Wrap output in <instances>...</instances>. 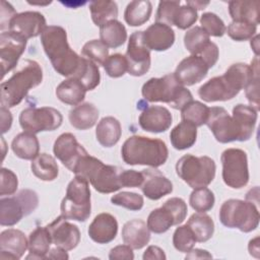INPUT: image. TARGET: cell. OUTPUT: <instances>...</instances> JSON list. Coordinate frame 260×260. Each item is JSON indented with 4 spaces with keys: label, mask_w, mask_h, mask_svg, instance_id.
Returning a JSON list of instances; mask_svg holds the SVG:
<instances>
[{
    "label": "cell",
    "mask_w": 260,
    "mask_h": 260,
    "mask_svg": "<svg viewBox=\"0 0 260 260\" xmlns=\"http://www.w3.org/2000/svg\"><path fill=\"white\" fill-rule=\"evenodd\" d=\"M257 113L253 107L244 104L236 105L232 116L221 107H212L209 108L205 125L220 143L247 141L254 133Z\"/></svg>",
    "instance_id": "cell-1"
},
{
    "label": "cell",
    "mask_w": 260,
    "mask_h": 260,
    "mask_svg": "<svg viewBox=\"0 0 260 260\" xmlns=\"http://www.w3.org/2000/svg\"><path fill=\"white\" fill-rule=\"evenodd\" d=\"M253 74V67L246 63H235L226 71L215 76L198 89V95L206 103L225 102L234 99L246 87Z\"/></svg>",
    "instance_id": "cell-2"
},
{
    "label": "cell",
    "mask_w": 260,
    "mask_h": 260,
    "mask_svg": "<svg viewBox=\"0 0 260 260\" xmlns=\"http://www.w3.org/2000/svg\"><path fill=\"white\" fill-rule=\"evenodd\" d=\"M41 43L55 71L67 78L73 77L82 57L70 48L65 28L60 25L47 26L41 35Z\"/></svg>",
    "instance_id": "cell-3"
},
{
    "label": "cell",
    "mask_w": 260,
    "mask_h": 260,
    "mask_svg": "<svg viewBox=\"0 0 260 260\" xmlns=\"http://www.w3.org/2000/svg\"><path fill=\"white\" fill-rule=\"evenodd\" d=\"M43 81V70L40 64L30 59L20 62L10 78L1 83V107L7 109L19 105L28 91Z\"/></svg>",
    "instance_id": "cell-4"
},
{
    "label": "cell",
    "mask_w": 260,
    "mask_h": 260,
    "mask_svg": "<svg viewBox=\"0 0 260 260\" xmlns=\"http://www.w3.org/2000/svg\"><path fill=\"white\" fill-rule=\"evenodd\" d=\"M121 155L123 160L130 166L158 168L167 161L169 149L161 139L132 135L123 143Z\"/></svg>",
    "instance_id": "cell-5"
},
{
    "label": "cell",
    "mask_w": 260,
    "mask_h": 260,
    "mask_svg": "<svg viewBox=\"0 0 260 260\" xmlns=\"http://www.w3.org/2000/svg\"><path fill=\"white\" fill-rule=\"evenodd\" d=\"M142 96L150 103H166L175 110H182L193 101L189 89L181 84L174 73L148 79L141 88Z\"/></svg>",
    "instance_id": "cell-6"
},
{
    "label": "cell",
    "mask_w": 260,
    "mask_h": 260,
    "mask_svg": "<svg viewBox=\"0 0 260 260\" xmlns=\"http://www.w3.org/2000/svg\"><path fill=\"white\" fill-rule=\"evenodd\" d=\"M122 170L116 166L105 165L87 153L79 159L72 173L84 177L98 192L109 194L122 188L120 180Z\"/></svg>",
    "instance_id": "cell-7"
},
{
    "label": "cell",
    "mask_w": 260,
    "mask_h": 260,
    "mask_svg": "<svg viewBox=\"0 0 260 260\" xmlns=\"http://www.w3.org/2000/svg\"><path fill=\"white\" fill-rule=\"evenodd\" d=\"M89 182L82 176L75 175L69 182L66 195L63 198L60 209L61 214L67 219L85 221L91 212Z\"/></svg>",
    "instance_id": "cell-8"
},
{
    "label": "cell",
    "mask_w": 260,
    "mask_h": 260,
    "mask_svg": "<svg viewBox=\"0 0 260 260\" xmlns=\"http://www.w3.org/2000/svg\"><path fill=\"white\" fill-rule=\"evenodd\" d=\"M220 222L230 229H238L243 233H250L258 228L259 210L255 203L248 200L229 199L219 209Z\"/></svg>",
    "instance_id": "cell-9"
},
{
    "label": "cell",
    "mask_w": 260,
    "mask_h": 260,
    "mask_svg": "<svg viewBox=\"0 0 260 260\" xmlns=\"http://www.w3.org/2000/svg\"><path fill=\"white\" fill-rule=\"evenodd\" d=\"M214 160L206 155L185 154L176 164L177 175L193 189L207 187L215 177Z\"/></svg>",
    "instance_id": "cell-10"
},
{
    "label": "cell",
    "mask_w": 260,
    "mask_h": 260,
    "mask_svg": "<svg viewBox=\"0 0 260 260\" xmlns=\"http://www.w3.org/2000/svg\"><path fill=\"white\" fill-rule=\"evenodd\" d=\"M38 205V194L30 189H22L14 195L1 197L0 224L11 226L18 223L22 217L30 214Z\"/></svg>",
    "instance_id": "cell-11"
},
{
    "label": "cell",
    "mask_w": 260,
    "mask_h": 260,
    "mask_svg": "<svg viewBox=\"0 0 260 260\" xmlns=\"http://www.w3.org/2000/svg\"><path fill=\"white\" fill-rule=\"evenodd\" d=\"M222 165V180L233 189H241L249 182L247 153L240 148H228L220 156Z\"/></svg>",
    "instance_id": "cell-12"
},
{
    "label": "cell",
    "mask_w": 260,
    "mask_h": 260,
    "mask_svg": "<svg viewBox=\"0 0 260 260\" xmlns=\"http://www.w3.org/2000/svg\"><path fill=\"white\" fill-rule=\"evenodd\" d=\"M19 125L23 131L34 134L43 131H54L58 129L63 122V116L55 108H26L19 115Z\"/></svg>",
    "instance_id": "cell-13"
},
{
    "label": "cell",
    "mask_w": 260,
    "mask_h": 260,
    "mask_svg": "<svg viewBox=\"0 0 260 260\" xmlns=\"http://www.w3.org/2000/svg\"><path fill=\"white\" fill-rule=\"evenodd\" d=\"M126 60L127 72L132 76H142L150 68V51L143 40V31H134L128 41Z\"/></svg>",
    "instance_id": "cell-14"
},
{
    "label": "cell",
    "mask_w": 260,
    "mask_h": 260,
    "mask_svg": "<svg viewBox=\"0 0 260 260\" xmlns=\"http://www.w3.org/2000/svg\"><path fill=\"white\" fill-rule=\"evenodd\" d=\"M27 40L22 36L12 32L3 31L0 35V63L2 78L6 73L17 66L18 60L25 51Z\"/></svg>",
    "instance_id": "cell-15"
},
{
    "label": "cell",
    "mask_w": 260,
    "mask_h": 260,
    "mask_svg": "<svg viewBox=\"0 0 260 260\" xmlns=\"http://www.w3.org/2000/svg\"><path fill=\"white\" fill-rule=\"evenodd\" d=\"M53 151L55 156L69 171H73L79 159L87 154L86 149L77 141L72 133L61 134L54 142Z\"/></svg>",
    "instance_id": "cell-16"
},
{
    "label": "cell",
    "mask_w": 260,
    "mask_h": 260,
    "mask_svg": "<svg viewBox=\"0 0 260 260\" xmlns=\"http://www.w3.org/2000/svg\"><path fill=\"white\" fill-rule=\"evenodd\" d=\"M52 244L66 251L73 250L80 242V232L77 225L69 222L62 214L47 225Z\"/></svg>",
    "instance_id": "cell-17"
},
{
    "label": "cell",
    "mask_w": 260,
    "mask_h": 260,
    "mask_svg": "<svg viewBox=\"0 0 260 260\" xmlns=\"http://www.w3.org/2000/svg\"><path fill=\"white\" fill-rule=\"evenodd\" d=\"M46 24V18L41 12L24 11L17 13L11 19L8 30L28 40L42 35L47 27Z\"/></svg>",
    "instance_id": "cell-18"
},
{
    "label": "cell",
    "mask_w": 260,
    "mask_h": 260,
    "mask_svg": "<svg viewBox=\"0 0 260 260\" xmlns=\"http://www.w3.org/2000/svg\"><path fill=\"white\" fill-rule=\"evenodd\" d=\"M208 70L209 67L202 58L196 55H190L178 64L174 74L181 84L191 86L203 80Z\"/></svg>",
    "instance_id": "cell-19"
},
{
    "label": "cell",
    "mask_w": 260,
    "mask_h": 260,
    "mask_svg": "<svg viewBox=\"0 0 260 260\" xmlns=\"http://www.w3.org/2000/svg\"><path fill=\"white\" fill-rule=\"evenodd\" d=\"M138 122L139 126L146 132L161 133L171 127L173 116L162 106H149L141 112Z\"/></svg>",
    "instance_id": "cell-20"
},
{
    "label": "cell",
    "mask_w": 260,
    "mask_h": 260,
    "mask_svg": "<svg viewBox=\"0 0 260 260\" xmlns=\"http://www.w3.org/2000/svg\"><path fill=\"white\" fill-rule=\"evenodd\" d=\"M143 182L140 186L144 196L150 200H158L164 196L172 193V182L155 168L142 171Z\"/></svg>",
    "instance_id": "cell-21"
},
{
    "label": "cell",
    "mask_w": 260,
    "mask_h": 260,
    "mask_svg": "<svg viewBox=\"0 0 260 260\" xmlns=\"http://www.w3.org/2000/svg\"><path fill=\"white\" fill-rule=\"evenodd\" d=\"M28 249L25 235L16 229H8L0 234V258L2 260L20 259Z\"/></svg>",
    "instance_id": "cell-22"
},
{
    "label": "cell",
    "mask_w": 260,
    "mask_h": 260,
    "mask_svg": "<svg viewBox=\"0 0 260 260\" xmlns=\"http://www.w3.org/2000/svg\"><path fill=\"white\" fill-rule=\"evenodd\" d=\"M143 40L149 51H167L175 43V31L165 23L154 22L143 31Z\"/></svg>",
    "instance_id": "cell-23"
},
{
    "label": "cell",
    "mask_w": 260,
    "mask_h": 260,
    "mask_svg": "<svg viewBox=\"0 0 260 260\" xmlns=\"http://www.w3.org/2000/svg\"><path fill=\"white\" fill-rule=\"evenodd\" d=\"M118 233V221L116 217L108 212L98 214L88 226L89 238L98 244L112 242Z\"/></svg>",
    "instance_id": "cell-24"
},
{
    "label": "cell",
    "mask_w": 260,
    "mask_h": 260,
    "mask_svg": "<svg viewBox=\"0 0 260 260\" xmlns=\"http://www.w3.org/2000/svg\"><path fill=\"white\" fill-rule=\"evenodd\" d=\"M121 235L124 244L135 250L145 247L150 240V231L146 222L138 218L127 221L123 225Z\"/></svg>",
    "instance_id": "cell-25"
},
{
    "label": "cell",
    "mask_w": 260,
    "mask_h": 260,
    "mask_svg": "<svg viewBox=\"0 0 260 260\" xmlns=\"http://www.w3.org/2000/svg\"><path fill=\"white\" fill-rule=\"evenodd\" d=\"M100 112L91 103H83L75 106L69 112V122L78 130H87L93 127L99 119Z\"/></svg>",
    "instance_id": "cell-26"
},
{
    "label": "cell",
    "mask_w": 260,
    "mask_h": 260,
    "mask_svg": "<svg viewBox=\"0 0 260 260\" xmlns=\"http://www.w3.org/2000/svg\"><path fill=\"white\" fill-rule=\"evenodd\" d=\"M121 135V123L112 116L104 117L96 125L95 137L98 142L104 147H112L117 144Z\"/></svg>",
    "instance_id": "cell-27"
},
{
    "label": "cell",
    "mask_w": 260,
    "mask_h": 260,
    "mask_svg": "<svg viewBox=\"0 0 260 260\" xmlns=\"http://www.w3.org/2000/svg\"><path fill=\"white\" fill-rule=\"evenodd\" d=\"M11 149L17 157L32 160L39 155L40 142L36 134L23 131L13 138L11 142Z\"/></svg>",
    "instance_id": "cell-28"
},
{
    "label": "cell",
    "mask_w": 260,
    "mask_h": 260,
    "mask_svg": "<svg viewBox=\"0 0 260 260\" xmlns=\"http://www.w3.org/2000/svg\"><path fill=\"white\" fill-rule=\"evenodd\" d=\"M52 240L47 226H37L28 236V251L26 259H46L51 249Z\"/></svg>",
    "instance_id": "cell-29"
},
{
    "label": "cell",
    "mask_w": 260,
    "mask_h": 260,
    "mask_svg": "<svg viewBox=\"0 0 260 260\" xmlns=\"http://www.w3.org/2000/svg\"><path fill=\"white\" fill-rule=\"evenodd\" d=\"M229 12L233 21L259 23V1H230Z\"/></svg>",
    "instance_id": "cell-30"
},
{
    "label": "cell",
    "mask_w": 260,
    "mask_h": 260,
    "mask_svg": "<svg viewBox=\"0 0 260 260\" xmlns=\"http://www.w3.org/2000/svg\"><path fill=\"white\" fill-rule=\"evenodd\" d=\"M86 88L75 78H67L56 87V96L64 104L77 106L85 98Z\"/></svg>",
    "instance_id": "cell-31"
},
{
    "label": "cell",
    "mask_w": 260,
    "mask_h": 260,
    "mask_svg": "<svg viewBox=\"0 0 260 260\" xmlns=\"http://www.w3.org/2000/svg\"><path fill=\"white\" fill-rule=\"evenodd\" d=\"M170 139L175 149L184 150L190 148L196 142L197 127L190 122L182 121L172 129Z\"/></svg>",
    "instance_id": "cell-32"
},
{
    "label": "cell",
    "mask_w": 260,
    "mask_h": 260,
    "mask_svg": "<svg viewBox=\"0 0 260 260\" xmlns=\"http://www.w3.org/2000/svg\"><path fill=\"white\" fill-rule=\"evenodd\" d=\"M101 41L108 48H118L127 40V30L122 22L111 19L100 26Z\"/></svg>",
    "instance_id": "cell-33"
},
{
    "label": "cell",
    "mask_w": 260,
    "mask_h": 260,
    "mask_svg": "<svg viewBox=\"0 0 260 260\" xmlns=\"http://www.w3.org/2000/svg\"><path fill=\"white\" fill-rule=\"evenodd\" d=\"M192 231L196 242L204 243L210 240L214 233V222L212 218L205 212L193 213L187 223Z\"/></svg>",
    "instance_id": "cell-34"
},
{
    "label": "cell",
    "mask_w": 260,
    "mask_h": 260,
    "mask_svg": "<svg viewBox=\"0 0 260 260\" xmlns=\"http://www.w3.org/2000/svg\"><path fill=\"white\" fill-rule=\"evenodd\" d=\"M30 169L37 178L46 182L54 181L59 174L56 159L46 152L39 153V155L31 160Z\"/></svg>",
    "instance_id": "cell-35"
},
{
    "label": "cell",
    "mask_w": 260,
    "mask_h": 260,
    "mask_svg": "<svg viewBox=\"0 0 260 260\" xmlns=\"http://www.w3.org/2000/svg\"><path fill=\"white\" fill-rule=\"evenodd\" d=\"M152 5L148 0H134L128 3L124 11V19L130 26L144 24L151 15Z\"/></svg>",
    "instance_id": "cell-36"
},
{
    "label": "cell",
    "mask_w": 260,
    "mask_h": 260,
    "mask_svg": "<svg viewBox=\"0 0 260 260\" xmlns=\"http://www.w3.org/2000/svg\"><path fill=\"white\" fill-rule=\"evenodd\" d=\"M91 19L95 25L101 26L105 22L116 19L118 16V5L115 1L98 0L89 3Z\"/></svg>",
    "instance_id": "cell-37"
},
{
    "label": "cell",
    "mask_w": 260,
    "mask_h": 260,
    "mask_svg": "<svg viewBox=\"0 0 260 260\" xmlns=\"http://www.w3.org/2000/svg\"><path fill=\"white\" fill-rule=\"evenodd\" d=\"M71 78H75L78 81H80L86 88V90H92L100 84L101 81V73L99 70V66L91 60L82 57L81 64L77 72Z\"/></svg>",
    "instance_id": "cell-38"
},
{
    "label": "cell",
    "mask_w": 260,
    "mask_h": 260,
    "mask_svg": "<svg viewBox=\"0 0 260 260\" xmlns=\"http://www.w3.org/2000/svg\"><path fill=\"white\" fill-rule=\"evenodd\" d=\"M208 112L209 108L205 104L192 101L181 110V118L182 121H187L196 127H200L206 123Z\"/></svg>",
    "instance_id": "cell-39"
},
{
    "label": "cell",
    "mask_w": 260,
    "mask_h": 260,
    "mask_svg": "<svg viewBox=\"0 0 260 260\" xmlns=\"http://www.w3.org/2000/svg\"><path fill=\"white\" fill-rule=\"evenodd\" d=\"M147 226L154 234H162L169 231L174 224V218L169 210L165 207L153 209L147 217Z\"/></svg>",
    "instance_id": "cell-40"
},
{
    "label": "cell",
    "mask_w": 260,
    "mask_h": 260,
    "mask_svg": "<svg viewBox=\"0 0 260 260\" xmlns=\"http://www.w3.org/2000/svg\"><path fill=\"white\" fill-rule=\"evenodd\" d=\"M210 42L209 36L201 26H194L184 36V45L191 55H197Z\"/></svg>",
    "instance_id": "cell-41"
},
{
    "label": "cell",
    "mask_w": 260,
    "mask_h": 260,
    "mask_svg": "<svg viewBox=\"0 0 260 260\" xmlns=\"http://www.w3.org/2000/svg\"><path fill=\"white\" fill-rule=\"evenodd\" d=\"M215 202L214 194L206 187L194 189L189 197L191 207L197 212H206L210 210Z\"/></svg>",
    "instance_id": "cell-42"
},
{
    "label": "cell",
    "mask_w": 260,
    "mask_h": 260,
    "mask_svg": "<svg viewBox=\"0 0 260 260\" xmlns=\"http://www.w3.org/2000/svg\"><path fill=\"white\" fill-rule=\"evenodd\" d=\"M81 54L95 64L103 65L109 57V48L101 40H91L83 45Z\"/></svg>",
    "instance_id": "cell-43"
},
{
    "label": "cell",
    "mask_w": 260,
    "mask_h": 260,
    "mask_svg": "<svg viewBox=\"0 0 260 260\" xmlns=\"http://www.w3.org/2000/svg\"><path fill=\"white\" fill-rule=\"evenodd\" d=\"M196 239L187 224L179 225L173 235V245L179 252L187 253L193 249Z\"/></svg>",
    "instance_id": "cell-44"
},
{
    "label": "cell",
    "mask_w": 260,
    "mask_h": 260,
    "mask_svg": "<svg viewBox=\"0 0 260 260\" xmlns=\"http://www.w3.org/2000/svg\"><path fill=\"white\" fill-rule=\"evenodd\" d=\"M251 65L253 66V74L244 89L250 106L256 111H259V62L257 56H255Z\"/></svg>",
    "instance_id": "cell-45"
},
{
    "label": "cell",
    "mask_w": 260,
    "mask_h": 260,
    "mask_svg": "<svg viewBox=\"0 0 260 260\" xmlns=\"http://www.w3.org/2000/svg\"><path fill=\"white\" fill-rule=\"evenodd\" d=\"M229 37L237 42L251 40L257 31V25L249 22L232 21L226 28Z\"/></svg>",
    "instance_id": "cell-46"
},
{
    "label": "cell",
    "mask_w": 260,
    "mask_h": 260,
    "mask_svg": "<svg viewBox=\"0 0 260 260\" xmlns=\"http://www.w3.org/2000/svg\"><path fill=\"white\" fill-rule=\"evenodd\" d=\"M200 24L209 37H222L226 31L222 19L212 12L203 13L200 17Z\"/></svg>",
    "instance_id": "cell-47"
},
{
    "label": "cell",
    "mask_w": 260,
    "mask_h": 260,
    "mask_svg": "<svg viewBox=\"0 0 260 260\" xmlns=\"http://www.w3.org/2000/svg\"><path fill=\"white\" fill-rule=\"evenodd\" d=\"M111 202L114 205L122 206L129 210H140L143 207V197L135 192L122 191L111 197Z\"/></svg>",
    "instance_id": "cell-48"
},
{
    "label": "cell",
    "mask_w": 260,
    "mask_h": 260,
    "mask_svg": "<svg viewBox=\"0 0 260 260\" xmlns=\"http://www.w3.org/2000/svg\"><path fill=\"white\" fill-rule=\"evenodd\" d=\"M103 67L110 77L118 78L125 74L128 69V64L124 55L116 53L107 58L103 64Z\"/></svg>",
    "instance_id": "cell-49"
},
{
    "label": "cell",
    "mask_w": 260,
    "mask_h": 260,
    "mask_svg": "<svg viewBox=\"0 0 260 260\" xmlns=\"http://www.w3.org/2000/svg\"><path fill=\"white\" fill-rule=\"evenodd\" d=\"M197 16V10L192 6L187 3L183 6L180 5L174 17L173 25H176L180 29H187L196 22Z\"/></svg>",
    "instance_id": "cell-50"
},
{
    "label": "cell",
    "mask_w": 260,
    "mask_h": 260,
    "mask_svg": "<svg viewBox=\"0 0 260 260\" xmlns=\"http://www.w3.org/2000/svg\"><path fill=\"white\" fill-rule=\"evenodd\" d=\"M179 7L180 1H160L155 14V22H161L169 26L173 25L174 17Z\"/></svg>",
    "instance_id": "cell-51"
},
{
    "label": "cell",
    "mask_w": 260,
    "mask_h": 260,
    "mask_svg": "<svg viewBox=\"0 0 260 260\" xmlns=\"http://www.w3.org/2000/svg\"><path fill=\"white\" fill-rule=\"evenodd\" d=\"M162 207H165L167 210L170 211L174 218V224L178 225L184 221V219L187 216L188 208L186 202L179 197H172L165 201L162 204Z\"/></svg>",
    "instance_id": "cell-52"
},
{
    "label": "cell",
    "mask_w": 260,
    "mask_h": 260,
    "mask_svg": "<svg viewBox=\"0 0 260 260\" xmlns=\"http://www.w3.org/2000/svg\"><path fill=\"white\" fill-rule=\"evenodd\" d=\"M18 186V180L16 175L9 169H1V185H0V195L1 197L13 195Z\"/></svg>",
    "instance_id": "cell-53"
},
{
    "label": "cell",
    "mask_w": 260,
    "mask_h": 260,
    "mask_svg": "<svg viewBox=\"0 0 260 260\" xmlns=\"http://www.w3.org/2000/svg\"><path fill=\"white\" fill-rule=\"evenodd\" d=\"M120 180L122 188L140 187L143 182V174L142 172H137L135 170H122Z\"/></svg>",
    "instance_id": "cell-54"
},
{
    "label": "cell",
    "mask_w": 260,
    "mask_h": 260,
    "mask_svg": "<svg viewBox=\"0 0 260 260\" xmlns=\"http://www.w3.org/2000/svg\"><path fill=\"white\" fill-rule=\"evenodd\" d=\"M16 11L13 6L4 0L1 1V9H0V28L1 32L4 31L5 28L8 29L9 23L11 19L16 15Z\"/></svg>",
    "instance_id": "cell-55"
},
{
    "label": "cell",
    "mask_w": 260,
    "mask_h": 260,
    "mask_svg": "<svg viewBox=\"0 0 260 260\" xmlns=\"http://www.w3.org/2000/svg\"><path fill=\"white\" fill-rule=\"evenodd\" d=\"M109 259L111 260H133V249L128 245H118L111 249L109 253Z\"/></svg>",
    "instance_id": "cell-56"
},
{
    "label": "cell",
    "mask_w": 260,
    "mask_h": 260,
    "mask_svg": "<svg viewBox=\"0 0 260 260\" xmlns=\"http://www.w3.org/2000/svg\"><path fill=\"white\" fill-rule=\"evenodd\" d=\"M142 258L143 260H153V259L165 260L167 259V256L161 248L157 246H149L144 251Z\"/></svg>",
    "instance_id": "cell-57"
},
{
    "label": "cell",
    "mask_w": 260,
    "mask_h": 260,
    "mask_svg": "<svg viewBox=\"0 0 260 260\" xmlns=\"http://www.w3.org/2000/svg\"><path fill=\"white\" fill-rule=\"evenodd\" d=\"M0 114H1V132L2 134L6 133L9 131L12 125V115L9 111V109L5 107H1L0 109Z\"/></svg>",
    "instance_id": "cell-58"
},
{
    "label": "cell",
    "mask_w": 260,
    "mask_h": 260,
    "mask_svg": "<svg viewBox=\"0 0 260 260\" xmlns=\"http://www.w3.org/2000/svg\"><path fill=\"white\" fill-rule=\"evenodd\" d=\"M69 256H68V253L66 250H64L63 248H60V247H57L55 246L54 248L50 249L48 254L46 255V259H62V260H65V259H68Z\"/></svg>",
    "instance_id": "cell-59"
},
{
    "label": "cell",
    "mask_w": 260,
    "mask_h": 260,
    "mask_svg": "<svg viewBox=\"0 0 260 260\" xmlns=\"http://www.w3.org/2000/svg\"><path fill=\"white\" fill-rule=\"evenodd\" d=\"M212 255L203 249H191L187 252L185 259H211Z\"/></svg>",
    "instance_id": "cell-60"
},
{
    "label": "cell",
    "mask_w": 260,
    "mask_h": 260,
    "mask_svg": "<svg viewBox=\"0 0 260 260\" xmlns=\"http://www.w3.org/2000/svg\"><path fill=\"white\" fill-rule=\"evenodd\" d=\"M248 251L249 254L255 258L260 257V249H259V237H255L254 239L250 240L248 244Z\"/></svg>",
    "instance_id": "cell-61"
},
{
    "label": "cell",
    "mask_w": 260,
    "mask_h": 260,
    "mask_svg": "<svg viewBox=\"0 0 260 260\" xmlns=\"http://www.w3.org/2000/svg\"><path fill=\"white\" fill-rule=\"evenodd\" d=\"M186 3L190 6H192L193 8H195L196 10L204 9L207 5H209L208 1H206V2H203V1H187Z\"/></svg>",
    "instance_id": "cell-62"
},
{
    "label": "cell",
    "mask_w": 260,
    "mask_h": 260,
    "mask_svg": "<svg viewBox=\"0 0 260 260\" xmlns=\"http://www.w3.org/2000/svg\"><path fill=\"white\" fill-rule=\"evenodd\" d=\"M259 36L258 35H255V37H253L251 39V48L253 49L255 55L258 57L259 55Z\"/></svg>",
    "instance_id": "cell-63"
},
{
    "label": "cell",
    "mask_w": 260,
    "mask_h": 260,
    "mask_svg": "<svg viewBox=\"0 0 260 260\" xmlns=\"http://www.w3.org/2000/svg\"><path fill=\"white\" fill-rule=\"evenodd\" d=\"M28 3L31 4V5H48V4H51L52 2L49 1V2H46V3H36V2H28Z\"/></svg>",
    "instance_id": "cell-64"
}]
</instances>
